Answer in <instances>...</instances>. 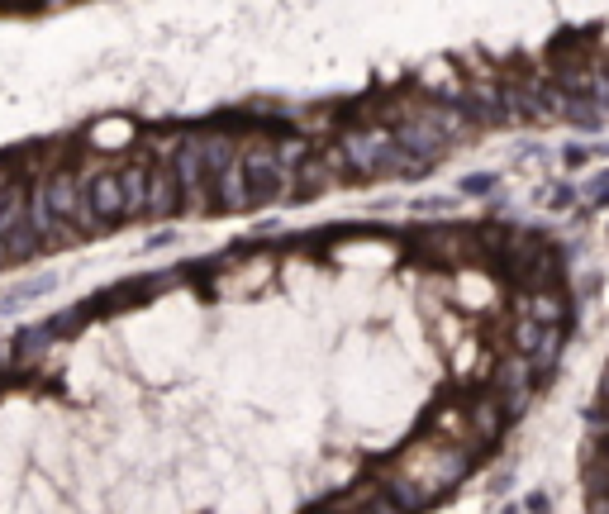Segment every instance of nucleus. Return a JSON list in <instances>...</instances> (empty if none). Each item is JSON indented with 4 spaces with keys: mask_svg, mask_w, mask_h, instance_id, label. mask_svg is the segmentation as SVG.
Masks as SVG:
<instances>
[{
    "mask_svg": "<svg viewBox=\"0 0 609 514\" xmlns=\"http://www.w3.org/2000/svg\"><path fill=\"white\" fill-rule=\"evenodd\" d=\"M114 176H119V190H124V219L148 215V172L124 167V172H114Z\"/></svg>",
    "mask_w": 609,
    "mask_h": 514,
    "instance_id": "1",
    "label": "nucleus"
},
{
    "mask_svg": "<svg viewBox=\"0 0 609 514\" xmlns=\"http://www.w3.org/2000/svg\"><path fill=\"white\" fill-rule=\"evenodd\" d=\"M595 514H609V500H595Z\"/></svg>",
    "mask_w": 609,
    "mask_h": 514,
    "instance_id": "2",
    "label": "nucleus"
}]
</instances>
